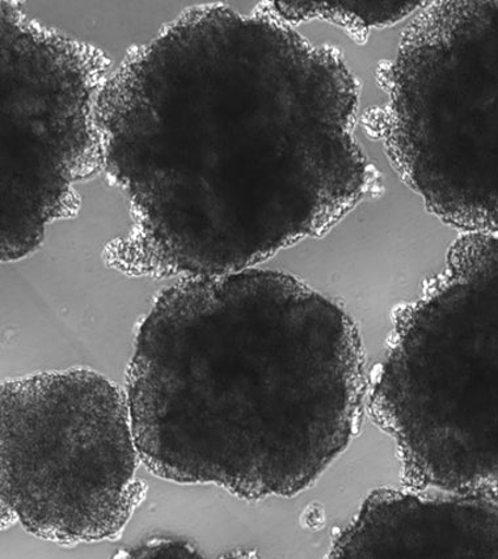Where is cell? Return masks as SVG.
Wrapping results in <instances>:
<instances>
[{
	"instance_id": "6da1fadb",
	"label": "cell",
	"mask_w": 498,
	"mask_h": 559,
	"mask_svg": "<svg viewBox=\"0 0 498 559\" xmlns=\"http://www.w3.org/2000/svg\"><path fill=\"white\" fill-rule=\"evenodd\" d=\"M357 109L340 52L269 3L183 12L98 97L104 169L131 215L105 264L134 278L218 277L330 231L371 189Z\"/></svg>"
},
{
	"instance_id": "7a4b0ae2",
	"label": "cell",
	"mask_w": 498,
	"mask_h": 559,
	"mask_svg": "<svg viewBox=\"0 0 498 559\" xmlns=\"http://www.w3.org/2000/svg\"><path fill=\"white\" fill-rule=\"evenodd\" d=\"M369 388L349 316L293 275L253 267L162 289L124 392L154 476L262 501L323 475L356 436Z\"/></svg>"
},
{
	"instance_id": "3957f363",
	"label": "cell",
	"mask_w": 498,
	"mask_h": 559,
	"mask_svg": "<svg viewBox=\"0 0 498 559\" xmlns=\"http://www.w3.org/2000/svg\"><path fill=\"white\" fill-rule=\"evenodd\" d=\"M367 412L406 488L498 497V235L463 234L399 312Z\"/></svg>"
},
{
	"instance_id": "277c9868",
	"label": "cell",
	"mask_w": 498,
	"mask_h": 559,
	"mask_svg": "<svg viewBox=\"0 0 498 559\" xmlns=\"http://www.w3.org/2000/svg\"><path fill=\"white\" fill-rule=\"evenodd\" d=\"M367 124L429 212L498 235V0L426 5L379 71Z\"/></svg>"
},
{
	"instance_id": "5b68a950",
	"label": "cell",
	"mask_w": 498,
	"mask_h": 559,
	"mask_svg": "<svg viewBox=\"0 0 498 559\" xmlns=\"http://www.w3.org/2000/svg\"><path fill=\"white\" fill-rule=\"evenodd\" d=\"M5 528L71 547L116 540L146 497L127 392L87 367L0 388Z\"/></svg>"
},
{
	"instance_id": "8992f818",
	"label": "cell",
	"mask_w": 498,
	"mask_h": 559,
	"mask_svg": "<svg viewBox=\"0 0 498 559\" xmlns=\"http://www.w3.org/2000/svg\"><path fill=\"white\" fill-rule=\"evenodd\" d=\"M110 58L0 2L2 261L28 258L46 228L74 218L76 186L104 169L96 107Z\"/></svg>"
},
{
	"instance_id": "52a82bcc",
	"label": "cell",
	"mask_w": 498,
	"mask_h": 559,
	"mask_svg": "<svg viewBox=\"0 0 498 559\" xmlns=\"http://www.w3.org/2000/svg\"><path fill=\"white\" fill-rule=\"evenodd\" d=\"M332 558H498V497L377 489L341 532Z\"/></svg>"
},
{
	"instance_id": "ba28073f",
	"label": "cell",
	"mask_w": 498,
	"mask_h": 559,
	"mask_svg": "<svg viewBox=\"0 0 498 559\" xmlns=\"http://www.w3.org/2000/svg\"><path fill=\"white\" fill-rule=\"evenodd\" d=\"M424 2H273L272 11L287 24L321 19L351 31L365 41L372 28H384L410 16Z\"/></svg>"
}]
</instances>
